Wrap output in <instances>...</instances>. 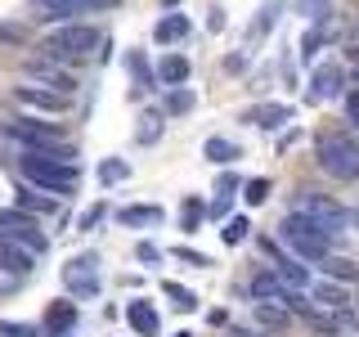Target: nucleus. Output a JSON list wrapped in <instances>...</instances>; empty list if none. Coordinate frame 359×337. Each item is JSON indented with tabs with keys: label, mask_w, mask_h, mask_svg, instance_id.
Wrapping results in <instances>:
<instances>
[{
	"label": "nucleus",
	"mask_w": 359,
	"mask_h": 337,
	"mask_svg": "<svg viewBox=\"0 0 359 337\" xmlns=\"http://www.w3.org/2000/svg\"><path fill=\"white\" fill-rule=\"evenodd\" d=\"M14 95H18V104L41 108V112H63V104H67L63 95H54V90H45V86H18Z\"/></svg>",
	"instance_id": "dca6fc26"
},
{
	"label": "nucleus",
	"mask_w": 359,
	"mask_h": 337,
	"mask_svg": "<svg viewBox=\"0 0 359 337\" xmlns=\"http://www.w3.org/2000/svg\"><path fill=\"white\" fill-rule=\"evenodd\" d=\"M72 324H76V306L54 301L50 315H45V333H50V337H67V333H72Z\"/></svg>",
	"instance_id": "6ab92c4d"
},
{
	"label": "nucleus",
	"mask_w": 359,
	"mask_h": 337,
	"mask_svg": "<svg viewBox=\"0 0 359 337\" xmlns=\"http://www.w3.org/2000/svg\"><path fill=\"white\" fill-rule=\"evenodd\" d=\"M287 292H292V288L274 275V270H261V275L252 279V297H256V301H274V306L287 310Z\"/></svg>",
	"instance_id": "ddd939ff"
},
{
	"label": "nucleus",
	"mask_w": 359,
	"mask_h": 337,
	"mask_svg": "<svg viewBox=\"0 0 359 337\" xmlns=\"http://www.w3.org/2000/svg\"><path fill=\"white\" fill-rule=\"evenodd\" d=\"M211 216H224V211H229V194H216V202H211Z\"/></svg>",
	"instance_id": "a18cd8bd"
},
{
	"label": "nucleus",
	"mask_w": 359,
	"mask_h": 337,
	"mask_svg": "<svg viewBox=\"0 0 359 337\" xmlns=\"http://www.w3.org/2000/svg\"><path fill=\"white\" fill-rule=\"evenodd\" d=\"M247 67V54H229V59H224V72H243Z\"/></svg>",
	"instance_id": "c03bdc74"
},
{
	"label": "nucleus",
	"mask_w": 359,
	"mask_h": 337,
	"mask_svg": "<svg viewBox=\"0 0 359 337\" xmlns=\"http://www.w3.org/2000/svg\"><path fill=\"white\" fill-rule=\"evenodd\" d=\"M247 234H252V220H247V216H233V220H229V225L220 230V239L229 243V247H238V243L247 239Z\"/></svg>",
	"instance_id": "473e14b6"
},
{
	"label": "nucleus",
	"mask_w": 359,
	"mask_h": 337,
	"mask_svg": "<svg viewBox=\"0 0 359 337\" xmlns=\"http://www.w3.org/2000/svg\"><path fill=\"white\" fill-rule=\"evenodd\" d=\"M292 9H297L301 18H310L314 27H323L328 14H332V0H292Z\"/></svg>",
	"instance_id": "a878e982"
},
{
	"label": "nucleus",
	"mask_w": 359,
	"mask_h": 337,
	"mask_svg": "<svg viewBox=\"0 0 359 337\" xmlns=\"http://www.w3.org/2000/svg\"><path fill=\"white\" fill-rule=\"evenodd\" d=\"M202 153H207L216 166H224V162H238V157H243V149H238V144H229L224 135H211V140L202 144Z\"/></svg>",
	"instance_id": "5701e85b"
},
{
	"label": "nucleus",
	"mask_w": 359,
	"mask_h": 337,
	"mask_svg": "<svg viewBox=\"0 0 359 337\" xmlns=\"http://www.w3.org/2000/svg\"><path fill=\"white\" fill-rule=\"evenodd\" d=\"M287 117H292V108H287V104H261V108L247 112V121H256V126H265V131H278Z\"/></svg>",
	"instance_id": "4be33fe9"
},
{
	"label": "nucleus",
	"mask_w": 359,
	"mask_h": 337,
	"mask_svg": "<svg viewBox=\"0 0 359 337\" xmlns=\"http://www.w3.org/2000/svg\"><path fill=\"white\" fill-rule=\"evenodd\" d=\"M287 319L292 315L283 306H269V301H256V324L261 329H287Z\"/></svg>",
	"instance_id": "bb28decb"
},
{
	"label": "nucleus",
	"mask_w": 359,
	"mask_h": 337,
	"mask_svg": "<svg viewBox=\"0 0 359 337\" xmlns=\"http://www.w3.org/2000/svg\"><path fill=\"white\" fill-rule=\"evenodd\" d=\"M99 176H104V185H117V180L130 176V162L126 157H108V162H99Z\"/></svg>",
	"instance_id": "2f4dec72"
},
{
	"label": "nucleus",
	"mask_w": 359,
	"mask_h": 337,
	"mask_svg": "<svg viewBox=\"0 0 359 337\" xmlns=\"http://www.w3.org/2000/svg\"><path fill=\"white\" fill-rule=\"evenodd\" d=\"M346 117L359 126V90H351V95H346Z\"/></svg>",
	"instance_id": "a19ab883"
},
{
	"label": "nucleus",
	"mask_w": 359,
	"mask_h": 337,
	"mask_svg": "<svg viewBox=\"0 0 359 337\" xmlns=\"http://www.w3.org/2000/svg\"><path fill=\"white\" fill-rule=\"evenodd\" d=\"M310 292H314V301H319L323 310H341L346 306V292L337 288V284H314Z\"/></svg>",
	"instance_id": "c85d7f7f"
},
{
	"label": "nucleus",
	"mask_w": 359,
	"mask_h": 337,
	"mask_svg": "<svg viewBox=\"0 0 359 337\" xmlns=\"http://www.w3.org/2000/svg\"><path fill=\"white\" fill-rule=\"evenodd\" d=\"M278 243H287L301 261H323V256H328V247H332L306 216H287L283 230H278Z\"/></svg>",
	"instance_id": "39448f33"
},
{
	"label": "nucleus",
	"mask_w": 359,
	"mask_h": 337,
	"mask_svg": "<svg viewBox=\"0 0 359 337\" xmlns=\"http://www.w3.org/2000/svg\"><path fill=\"white\" fill-rule=\"evenodd\" d=\"M0 337H41L36 324H14V319H0Z\"/></svg>",
	"instance_id": "c9c22d12"
},
{
	"label": "nucleus",
	"mask_w": 359,
	"mask_h": 337,
	"mask_svg": "<svg viewBox=\"0 0 359 337\" xmlns=\"http://www.w3.org/2000/svg\"><path fill=\"white\" fill-rule=\"evenodd\" d=\"M22 176H27L36 189H45V194H54V198H67L76 189V180H81L76 162L45 157V153H22Z\"/></svg>",
	"instance_id": "f257e3e1"
},
{
	"label": "nucleus",
	"mask_w": 359,
	"mask_h": 337,
	"mask_svg": "<svg viewBox=\"0 0 359 337\" xmlns=\"http://www.w3.org/2000/svg\"><path fill=\"white\" fill-rule=\"evenodd\" d=\"M274 18H278V0H265V5H261V14H256V22H252V32H247V37H252V41H261L265 32H269V22H274Z\"/></svg>",
	"instance_id": "7c9ffc66"
},
{
	"label": "nucleus",
	"mask_w": 359,
	"mask_h": 337,
	"mask_svg": "<svg viewBox=\"0 0 359 337\" xmlns=\"http://www.w3.org/2000/svg\"><path fill=\"white\" fill-rule=\"evenodd\" d=\"M171 256H180V261H189V265H198V270L211 265V256H207V252H194V247H175Z\"/></svg>",
	"instance_id": "4c0bfd02"
},
{
	"label": "nucleus",
	"mask_w": 359,
	"mask_h": 337,
	"mask_svg": "<svg viewBox=\"0 0 359 337\" xmlns=\"http://www.w3.org/2000/svg\"><path fill=\"white\" fill-rule=\"evenodd\" d=\"M189 72H194V67H189L184 54H162V63H157V81L162 86H184Z\"/></svg>",
	"instance_id": "f3484780"
},
{
	"label": "nucleus",
	"mask_w": 359,
	"mask_h": 337,
	"mask_svg": "<svg viewBox=\"0 0 359 337\" xmlns=\"http://www.w3.org/2000/svg\"><path fill=\"white\" fill-rule=\"evenodd\" d=\"M117 0H36L41 18H59V22H72L76 14H90V9H108Z\"/></svg>",
	"instance_id": "1a4fd4ad"
},
{
	"label": "nucleus",
	"mask_w": 359,
	"mask_h": 337,
	"mask_svg": "<svg viewBox=\"0 0 359 337\" xmlns=\"http://www.w3.org/2000/svg\"><path fill=\"white\" fill-rule=\"evenodd\" d=\"M229 337H261V333H252V329H233Z\"/></svg>",
	"instance_id": "49530a36"
},
{
	"label": "nucleus",
	"mask_w": 359,
	"mask_h": 337,
	"mask_svg": "<svg viewBox=\"0 0 359 337\" xmlns=\"http://www.w3.org/2000/svg\"><path fill=\"white\" fill-rule=\"evenodd\" d=\"M104 202H95V207H90V211H81V220H76V230H99V220H104Z\"/></svg>",
	"instance_id": "e433bc0d"
},
{
	"label": "nucleus",
	"mask_w": 359,
	"mask_h": 337,
	"mask_svg": "<svg viewBox=\"0 0 359 337\" xmlns=\"http://www.w3.org/2000/svg\"><path fill=\"white\" fill-rule=\"evenodd\" d=\"M162 126H166L162 112H144V117H140V131H135V140H140V144H157V140H162Z\"/></svg>",
	"instance_id": "cd10ccee"
},
{
	"label": "nucleus",
	"mask_w": 359,
	"mask_h": 337,
	"mask_svg": "<svg viewBox=\"0 0 359 337\" xmlns=\"http://www.w3.org/2000/svg\"><path fill=\"white\" fill-rule=\"evenodd\" d=\"M265 252L274 256V275L283 279L287 288H297V292H301V288H310V265L301 261V256H287V252H283V243H274V239H265Z\"/></svg>",
	"instance_id": "6e6552de"
},
{
	"label": "nucleus",
	"mask_w": 359,
	"mask_h": 337,
	"mask_svg": "<svg viewBox=\"0 0 359 337\" xmlns=\"http://www.w3.org/2000/svg\"><path fill=\"white\" fill-rule=\"evenodd\" d=\"M341 81H346V72H341V63H323L319 72L310 77V90H306V99L310 104H323V99H332V95H341Z\"/></svg>",
	"instance_id": "9d476101"
},
{
	"label": "nucleus",
	"mask_w": 359,
	"mask_h": 337,
	"mask_svg": "<svg viewBox=\"0 0 359 337\" xmlns=\"http://www.w3.org/2000/svg\"><path fill=\"white\" fill-rule=\"evenodd\" d=\"M184 37H189V18H184V14L157 18V27H153V41H157V45H171V41H184Z\"/></svg>",
	"instance_id": "aec40b11"
},
{
	"label": "nucleus",
	"mask_w": 359,
	"mask_h": 337,
	"mask_svg": "<svg viewBox=\"0 0 359 337\" xmlns=\"http://www.w3.org/2000/svg\"><path fill=\"white\" fill-rule=\"evenodd\" d=\"M162 216H166V211L153 207V202H149V207H121L117 211V220L126 225V230H149V225H162Z\"/></svg>",
	"instance_id": "a211bd4d"
},
{
	"label": "nucleus",
	"mask_w": 359,
	"mask_h": 337,
	"mask_svg": "<svg viewBox=\"0 0 359 337\" xmlns=\"http://www.w3.org/2000/svg\"><path fill=\"white\" fill-rule=\"evenodd\" d=\"M18 288V275H9V270H0V297H5V292H14Z\"/></svg>",
	"instance_id": "37998d69"
},
{
	"label": "nucleus",
	"mask_w": 359,
	"mask_h": 337,
	"mask_svg": "<svg viewBox=\"0 0 359 337\" xmlns=\"http://www.w3.org/2000/svg\"><path fill=\"white\" fill-rule=\"evenodd\" d=\"M202 216H207V207H202V198H184V211H180V230H184V234H194Z\"/></svg>",
	"instance_id": "c756f323"
},
{
	"label": "nucleus",
	"mask_w": 359,
	"mask_h": 337,
	"mask_svg": "<svg viewBox=\"0 0 359 337\" xmlns=\"http://www.w3.org/2000/svg\"><path fill=\"white\" fill-rule=\"evenodd\" d=\"M162 292L175 301V310H194V306H198V297H194L189 288H180V284H162Z\"/></svg>",
	"instance_id": "72a5a7b5"
},
{
	"label": "nucleus",
	"mask_w": 359,
	"mask_h": 337,
	"mask_svg": "<svg viewBox=\"0 0 359 337\" xmlns=\"http://www.w3.org/2000/svg\"><path fill=\"white\" fill-rule=\"evenodd\" d=\"M14 207L27 211V216H50V211H59V198L45 194V189H18V194H14Z\"/></svg>",
	"instance_id": "2eb2a0df"
},
{
	"label": "nucleus",
	"mask_w": 359,
	"mask_h": 337,
	"mask_svg": "<svg viewBox=\"0 0 359 337\" xmlns=\"http://www.w3.org/2000/svg\"><path fill=\"white\" fill-rule=\"evenodd\" d=\"M0 239H14L36 256L45 252V234L36 230V216H27V211H18V207H0Z\"/></svg>",
	"instance_id": "423d86ee"
},
{
	"label": "nucleus",
	"mask_w": 359,
	"mask_h": 337,
	"mask_svg": "<svg viewBox=\"0 0 359 337\" xmlns=\"http://www.w3.org/2000/svg\"><path fill=\"white\" fill-rule=\"evenodd\" d=\"M27 72L36 77V81H41L45 90H54V95H63V99L76 90V77H72V72H63V67H54V63H32Z\"/></svg>",
	"instance_id": "f8f14e48"
},
{
	"label": "nucleus",
	"mask_w": 359,
	"mask_h": 337,
	"mask_svg": "<svg viewBox=\"0 0 359 337\" xmlns=\"http://www.w3.org/2000/svg\"><path fill=\"white\" fill-rule=\"evenodd\" d=\"M162 5H166V9H175V5H180V0H162Z\"/></svg>",
	"instance_id": "09e8293b"
},
{
	"label": "nucleus",
	"mask_w": 359,
	"mask_h": 337,
	"mask_svg": "<svg viewBox=\"0 0 359 337\" xmlns=\"http://www.w3.org/2000/svg\"><path fill=\"white\" fill-rule=\"evenodd\" d=\"M351 63H355V81H359V50H351Z\"/></svg>",
	"instance_id": "de8ad7c7"
},
{
	"label": "nucleus",
	"mask_w": 359,
	"mask_h": 337,
	"mask_svg": "<svg viewBox=\"0 0 359 337\" xmlns=\"http://www.w3.org/2000/svg\"><path fill=\"white\" fill-rule=\"evenodd\" d=\"M67 288H72V297H99V252H81L72 256L63 270Z\"/></svg>",
	"instance_id": "0eeeda50"
},
{
	"label": "nucleus",
	"mask_w": 359,
	"mask_h": 337,
	"mask_svg": "<svg viewBox=\"0 0 359 337\" xmlns=\"http://www.w3.org/2000/svg\"><path fill=\"white\" fill-rule=\"evenodd\" d=\"M319 41H323V32H310V37L301 41V59H306V63H310V54L319 50Z\"/></svg>",
	"instance_id": "58836bf2"
},
{
	"label": "nucleus",
	"mask_w": 359,
	"mask_h": 337,
	"mask_svg": "<svg viewBox=\"0 0 359 337\" xmlns=\"http://www.w3.org/2000/svg\"><path fill=\"white\" fill-rule=\"evenodd\" d=\"M314 157H319V166L328 171L332 180H355L359 176V144L346 140V135H319V144H314Z\"/></svg>",
	"instance_id": "20e7f679"
},
{
	"label": "nucleus",
	"mask_w": 359,
	"mask_h": 337,
	"mask_svg": "<svg viewBox=\"0 0 359 337\" xmlns=\"http://www.w3.org/2000/svg\"><path fill=\"white\" fill-rule=\"evenodd\" d=\"M243 198L252 202V207H261V202L269 198V180L265 176H256V180H247V189H243Z\"/></svg>",
	"instance_id": "f704fd0d"
},
{
	"label": "nucleus",
	"mask_w": 359,
	"mask_h": 337,
	"mask_svg": "<svg viewBox=\"0 0 359 337\" xmlns=\"http://www.w3.org/2000/svg\"><path fill=\"white\" fill-rule=\"evenodd\" d=\"M0 270H9V275H22V279H27L32 270H36V252H27V247L14 243V239H0Z\"/></svg>",
	"instance_id": "9b49d317"
},
{
	"label": "nucleus",
	"mask_w": 359,
	"mask_h": 337,
	"mask_svg": "<svg viewBox=\"0 0 359 337\" xmlns=\"http://www.w3.org/2000/svg\"><path fill=\"white\" fill-rule=\"evenodd\" d=\"M184 112H194V90L189 86H166L162 117H184Z\"/></svg>",
	"instance_id": "412c9836"
},
{
	"label": "nucleus",
	"mask_w": 359,
	"mask_h": 337,
	"mask_svg": "<svg viewBox=\"0 0 359 337\" xmlns=\"http://www.w3.org/2000/svg\"><path fill=\"white\" fill-rule=\"evenodd\" d=\"M99 45V27H90V22H59V27L50 32V37L41 41L45 59H86V54H95Z\"/></svg>",
	"instance_id": "f03ea898"
},
{
	"label": "nucleus",
	"mask_w": 359,
	"mask_h": 337,
	"mask_svg": "<svg viewBox=\"0 0 359 337\" xmlns=\"http://www.w3.org/2000/svg\"><path fill=\"white\" fill-rule=\"evenodd\" d=\"M126 72L135 77V90H153V86H157V77L149 72V59H144L140 50H130V54H126Z\"/></svg>",
	"instance_id": "393cba45"
},
{
	"label": "nucleus",
	"mask_w": 359,
	"mask_h": 337,
	"mask_svg": "<svg viewBox=\"0 0 359 337\" xmlns=\"http://www.w3.org/2000/svg\"><path fill=\"white\" fill-rule=\"evenodd\" d=\"M126 324L135 329V337H157V310H153V301H144V297H135L130 306H126Z\"/></svg>",
	"instance_id": "4468645a"
},
{
	"label": "nucleus",
	"mask_w": 359,
	"mask_h": 337,
	"mask_svg": "<svg viewBox=\"0 0 359 337\" xmlns=\"http://www.w3.org/2000/svg\"><path fill=\"white\" fill-rule=\"evenodd\" d=\"M292 216H306L328 243L337 239V234H346V207H337L332 198L314 194V189H301V194L292 198Z\"/></svg>",
	"instance_id": "7ed1b4c3"
},
{
	"label": "nucleus",
	"mask_w": 359,
	"mask_h": 337,
	"mask_svg": "<svg viewBox=\"0 0 359 337\" xmlns=\"http://www.w3.org/2000/svg\"><path fill=\"white\" fill-rule=\"evenodd\" d=\"M140 261H144V265H153V261H162V252H157L153 243H140Z\"/></svg>",
	"instance_id": "79ce46f5"
},
{
	"label": "nucleus",
	"mask_w": 359,
	"mask_h": 337,
	"mask_svg": "<svg viewBox=\"0 0 359 337\" xmlns=\"http://www.w3.org/2000/svg\"><path fill=\"white\" fill-rule=\"evenodd\" d=\"M233 189H238V176H233V171H224V176L216 180V194H229V198H233Z\"/></svg>",
	"instance_id": "ea45409f"
},
{
	"label": "nucleus",
	"mask_w": 359,
	"mask_h": 337,
	"mask_svg": "<svg viewBox=\"0 0 359 337\" xmlns=\"http://www.w3.org/2000/svg\"><path fill=\"white\" fill-rule=\"evenodd\" d=\"M319 265H323V275H328L332 284H341V279H346V284H355V279H359V265L346 261V256H332V252H328Z\"/></svg>",
	"instance_id": "b1692460"
}]
</instances>
